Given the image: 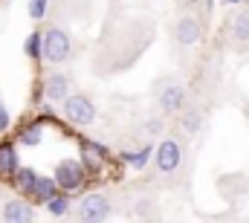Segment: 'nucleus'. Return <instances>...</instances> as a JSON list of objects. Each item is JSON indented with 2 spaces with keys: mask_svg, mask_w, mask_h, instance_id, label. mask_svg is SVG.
<instances>
[{
  "mask_svg": "<svg viewBox=\"0 0 249 223\" xmlns=\"http://www.w3.org/2000/svg\"><path fill=\"white\" fill-rule=\"evenodd\" d=\"M3 223H35V206L23 197H12L3 203Z\"/></svg>",
  "mask_w": 249,
  "mask_h": 223,
  "instance_id": "nucleus-6",
  "label": "nucleus"
},
{
  "mask_svg": "<svg viewBox=\"0 0 249 223\" xmlns=\"http://www.w3.org/2000/svg\"><path fill=\"white\" fill-rule=\"evenodd\" d=\"M9 122H12V116H9V111H6V105L0 102V133L9 128Z\"/></svg>",
  "mask_w": 249,
  "mask_h": 223,
  "instance_id": "nucleus-22",
  "label": "nucleus"
},
{
  "mask_svg": "<svg viewBox=\"0 0 249 223\" xmlns=\"http://www.w3.org/2000/svg\"><path fill=\"white\" fill-rule=\"evenodd\" d=\"M232 35H235V41H241V44L249 41V12L238 15V18L232 20Z\"/></svg>",
  "mask_w": 249,
  "mask_h": 223,
  "instance_id": "nucleus-16",
  "label": "nucleus"
},
{
  "mask_svg": "<svg viewBox=\"0 0 249 223\" xmlns=\"http://www.w3.org/2000/svg\"><path fill=\"white\" fill-rule=\"evenodd\" d=\"M154 163L157 168L162 171V174H174V171H180L183 166V145L177 142V139H162L157 148H154Z\"/></svg>",
  "mask_w": 249,
  "mask_h": 223,
  "instance_id": "nucleus-5",
  "label": "nucleus"
},
{
  "mask_svg": "<svg viewBox=\"0 0 249 223\" xmlns=\"http://www.w3.org/2000/svg\"><path fill=\"white\" fill-rule=\"evenodd\" d=\"M23 50H26V56L32 58V61H38V58H41V32H32V35L26 38Z\"/></svg>",
  "mask_w": 249,
  "mask_h": 223,
  "instance_id": "nucleus-19",
  "label": "nucleus"
},
{
  "mask_svg": "<svg viewBox=\"0 0 249 223\" xmlns=\"http://www.w3.org/2000/svg\"><path fill=\"white\" fill-rule=\"evenodd\" d=\"M200 128H203V113L194 111V108L186 111V116H183V130L194 136V133H200Z\"/></svg>",
  "mask_w": 249,
  "mask_h": 223,
  "instance_id": "nucleus-18",
  "label": "nucleus"
},
{
  "mask_svg": "<svg viewBox=\"0 0 249 223\" xmlns=\"http://www.w3.org/2000/svg\"><path fill=\"white\" fill-rule=\"evenodd\" d=\"M44 96H47V102H53V105L64 102V99L70 96V78H67L64 73L47 75V81H44Z\"/></svg>",
  "mask_w": 249,
  "mask_h": 223,
  "instance_id": "nucleus-9",
  "label": "nucleus"
},
{
  "mask_svg": "<svg viewBox=\"0 0 249 223\" xmlns=\"http://www.w3.org/2000/svg\"><path fill=\"white\" fill-rule=\"evenodd\" d=\"M55 191H58V186L53 183V177H38V183H35L29 197H32V203H47Z\"/></svg>",
  "mask_w": 249,
  "mask_h": 223,
  "instance_id": "nucleus-13",
  "label": "nucleus"
},
{
  "mask_svg": "<svg viewBox=\"0 0 249 223\" xmlns=\"http://www.w3.org/2000/svg\"><path fill=\"white\" fill-rule=\"evenodd\" d=\"M174 32H177V44L180 47H194L200 41V35H203V26H200V20L194 15H183L177 20V29Z\"/></svg>",
  "mask_w": 249,
  "mask_h": 223,
  "instance_id": "nucleus-7",
  "label": "nucleus"
},
{
  "mask_svg": "<svg viewBox=\"0 0 249 223\" xmlns=\"http://www.w3.org/2000/svg\"><path fill=\"white\" fill-rule=\"evenodd\" d=\"M70 206H72V203H70V197H67L64 191H55V194L47 200V212H50L53 218H64V215L70 212Z\"/></svg>",
  "mask_w": 249,
  "mask_h": 223,
  "instance_id": "nucleus-14",
  "label": "nucleus"
},
{
  "mask_svg": "<svg viewBox=\"0 0 249 223\" xmlns=\"http://www.w3.org/2000/svg\"><path fill=\"white\" fill-rule=\"evenodd\" d=\"M226 3H244V0H226Z\"/></svg>",
  "mask_w": 249,
  "mask_h": 223,
  "instance_id": "nucleus-24",
  "label": "nucleus"
},
{
  "mask_svg": "<svg viewBox=\"0 0 249 223\" xmlns=\"http://www.w3.org/2000/svg\"><path fill=\"white\" fill-rule=\"evenodd\" d=\"M53 183L61 188L64 194H70V191H78V188L87 183V168L81 166L78 160H61V163L55 166Z\"/></svg>",
  "mask_w": 249,
  "mask_h": 223,
  "instance_id": "nucleus-4",
  "label": "nucleus"
},
{
  "mask_svg": "<svg viewBox=\"0 0 249 223\" xmlns=\"http://www.w3.org/2000/svg\"><path fill=\"white\" fill-rule=\"evenodd\" d=\"M61 105H64V119L75 128H87V125L96 122V105L84 93H70Z\"/></svg>",
  "mask_w": 249,
  "mask_h": 223,
  "instance_id": "nucleus-3",
  "label": "nucleus"
},
{
  "mask_svg": "<svg viewBox=\"0 0 249 223\" xmlns=\"http://www.w3.org/2000/svg\"><path fill=\"white\" fill-rule=\"evenodd\" d=\"M18 168H20L18 148L12 142H0V177H12Z\"/></svg>",
  "mask_w": 249,
  "mask_h": 223,
  "instance_id": "nucleus-11",
  "label": "nucleus"
},
{
  "mask_svg": "<svg viewBox=\"0 0 249 223\" xmlns=\"http://www.w3.org/2000/svg\"><path fill=\"white\" fill-rule=\"evenodd\" d=\"M23 145H41V139H44V128L35 122V125H26L23 130H20V136H18Z\"/></svg>",
  "mask_w": 249,
  "mask_h": 223,
  "instance_id": "nucleus-17",
  "label": "nucleus"
},
{
  "mask_svg": "<svg viewBox=\"0 0 249 223\" xmlns=\"http://www.w3.org/2000/svg\"><path fill=\"white\" fill-rule=\"evenodd\" d=\"M105 157H107V148L102 142H93V139H81V166L87 171H99L105 166Z\"/></svg>",
  "mask_w": 249,
  "mask_h": 223,
  "instance_id": "nucleus-8",
  "label": "nucleus"
},
{
  "mask_svg": "<svg viewBox=\"0 0 249 223\" xmlns=\"http://www.w3.org/2000/svg\"><path fill=\"white\" fill-rule=\"evenodd\" d=\"M186 6H200V3H206V0H183Z\"/></svg>",
  "mask_w": 249,
  "mask_h": 223,
  "instance_id": "nucleus-23",
  "label": "nucleus"
},
{
  "mask_svg": "<svg viewBox=\"0 0 249 223\" xmlns=\"http://www.w3.org/2000/svg\"><path fill=\"white\" fill-rule=\"evenodd\" d=\"M29 15L32 20H41L47 15V0H29Z\"/></svg>",
  "mask_w": 249,
  "mask_h": 223,
  "instance_id": "nucleus-20",
  "label": "nucleus"
},
{
  "mask_svg": "<svg viewBox=\"0 0 249 223\" xmlns=\"http://www.w3.org/2000/svg\"><path fill=\"white\" fill-rule=\"evenodd\" d=\"M160 130H162V122H160V119H151V122H145V133H148V136H157Z\"/></svg>",
  "mask_w": 249,
  "mask_h": 223,
  "instance_id": "nucleus-21",
  "label": "nucleus"
},
{
  "mask_svg": "<svg viewBox=\"0 0 249 223\" xmlns=\"http://www.w3.org/2000/svg\"><path fill=\"white\" fill-rule=\"evenodd\" d=\"M72 56V38L64 32L61 26H53L41 35V58L50 64H64Z\"/></svg>",
  "mask_w": 249,
  "mask_h": 223,
  "instance_id": "nucleus-1",
  "label": "nucleus"
},
{
  "mask_svg": "<svg viewBox=\"0 0 249 223\" xmlns=\"http://www.w3.org/2000/svg\"><path fill=\"white\" fill-rule=\"evenodd\" d=\"M38 177H41L38 171H32V168H23V166H20L15 174H12V186H15L20 194H26V197H29V194H32V188H35V183H38Z\"/></svg>",
  "mask_w": 249,
  "mask_h": 223,
  "instance_id": "nucleus-12",
  "label": "nucleus"
},
{
  "mask_svg": "<svg viewBox=\"0 0 249 223\" xmlns=\"http://www.w3.org/2000/svg\"><path fill=\"white\" fill-rule=\"evenodd\" d=\"M186 108V90L180 84H168L165 90H160V111L162 113H180Z\"/></svg>",
  "mask_w": 249,
  "mask_h": 223,
  "instance_id": "nucleus-10",
  "label": "nucleus"
},
{
  "mask_svg": "<svg viewBox=\"0 0 249 223\" xmlns=\"http://www.w3.org/2000/svg\"><path fill=\"white\" fill-rule=\"evenodd\" d=\"M110 212H113L110 197L102 191H90L78 200V223H105Z\"/></svg>",
  "mask_w": 249,
  "mask_h": 223,
  "instance_id": "nucleus-2",
  "label": "nucleus"
},
{
  "mask_svg": "<svg viewBox=\"0 0 249 223\" xmlns=\"http://www.w3.org/2000/svg\"><path fill=\"white\" fill-rule=\"evenodd\" d=\"M151 157H154V145L148 142L145 148H139V151H133V154L127 151V154H124V163H127L130 168H145V166H148V160H151Z\"/></svg>",
  "mask_w": 249,
  "mask_h": 223,
  "instance_id": "nucleus-15",
  "label": "nucleus"
}]
</instances>
